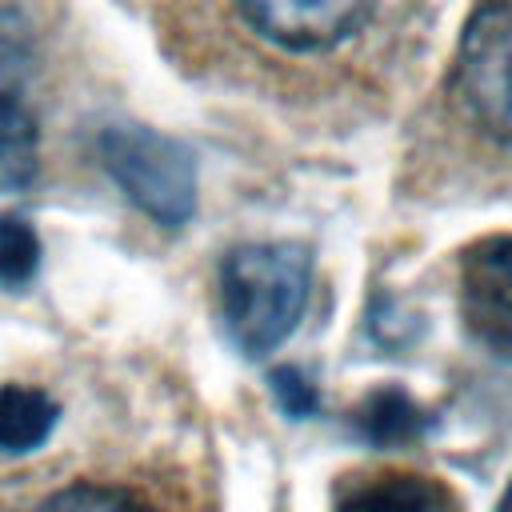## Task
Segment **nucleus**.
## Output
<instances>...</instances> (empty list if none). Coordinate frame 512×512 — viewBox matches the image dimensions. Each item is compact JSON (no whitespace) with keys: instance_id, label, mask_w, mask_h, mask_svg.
<instances>
[{"instance_id":"f257e3e1","label":"nucleus","mask_w":512,"mask_h":512,"mask_svg":"<svg viewBox=\"0 0 512 512\" xmlns=\"http://www.w3.org/2000/svg\"><path fill=\"white\" fill-rule=\"evenodd\" d=\"M312 256L288 240L240 244L220 264V308L240 352L264 356L284 344L308 304Z\"/></svg>"},{"instance_id":"f03ea898","label":"nucleus","mask_w":512,"mask_h":512,"mask_svg":"<svg viewBox=\"0 0 512 512\" xmlns=\"http://www.w3.org/2000/svg\"><path fill=\"white\" fill-rule=\"evenodd\" d=\"M100 160L120 192L164 228H180L196 208L192 152L144 124H112L100 132Z\"/></svg>"},{"instance_id":"7ed1b4c3","label":"nucleus","mask_w":512,"mask_h":512,"mask_svg":"<svg viewBox=\"0 0 512 512\" xmlns=\"http://www.w3.org/2000/svg\"><path fill=\"white\" fill-rule=\"evenodd\" d=\"M456 88L472 120L512 148V0H492L464 28Z\"/></svg>"},{"instance_id":"20e7f679","label":"nucleus","mask_w":512,"mask_h":512,"mask_svg":"<svg viewBox=\"0 0 512 512\" xmlns=\"http://www.w3.org/2000/svg\"><path fill=\"white\" fill-rule=\"evenodd\" d=\"M32 36L16 12H0V192H20L36 176V112H32Z\"/></svg>"},{"instance_id":"39448f33","label":"nucleus","mask_w":512,"mask_h":512,"mask_svg":"<svg viewBox=\"0 0 512 512\" xmlns=\"http://www.w3.org/2000/svg\"><path fill=\"white\" fill-rule=\"evenodd\" d=\"M244 20L272 44L316 52L364 24L376 0H236Z\"/></svg>"},{"instance_id":"423d86ee","label":"nucleus","mask_w":512,"mask_h":512,"mask_svg":"<svg viewBox=\"0 0 512 512\" xmlns=\"http://www.w3.org/2000/svg\"><path fill=\"white\" fill-rule=\"evenodd\" d=\"M464 312L488 340H512V236H488L464 256Z\"/></svg>"},{"instance_id":"0eeeda50","label":"nucleus","mask_w":512,"mask_h":512,"mask_svg":"<svg viewBox=\"0 0 512 512\" xmlns=\"http://www.w3.org/2000/svg\"><path fill=\"white\" fill-rule=\"evenodd\" d=\"M336 512H460V500L448 484L416 472H380L356 480Z\"/></svg>"},{"instance_id":"6e6552de","label":"nucleus","mask_w":512,"mask_h":512,"mask_svg":"<svg viewBox=\"0 0 512 512\" xmlns=\"http://www.w3.org/2000/svg\"><path fill=\"white\" fill-rule=\"evenodd\" d=\"M56 416L60 408L48 392L28 384H4L0 388V452L4 456L36 452L52 436Z\"/></svg>"},{"instance_id":"1a4fd4ad","label":"nucleus","mask_w":512,"mask_h":512,"mask_svg":"<svg viewBox=\"0 0 512 512\" xmlns=\"http://www.w3.org/2000/svg\"><path fill=\"white\" fill-rule=\"evenodd\" d=\"M356 428L368 444L376 448H392V444H408V440H420L424 428H428V416L424 408L400 392V388H380L372 392L360 408H356Z\"/></svg>"},{"instance_id":"9d476101","label":"nucleus","mask_w":512,"mask_h":512,"mask_svg":"<svg viewBox=\"0 0 512 512\" xmlns=\"http://www.w3.org/2000/svg\"><path fill=\"white\" fill-rule=\"evenodd\" d=\"M40 268V240L28 220L0 216V284L24 288Z\"/></svg>"},{"instance_id":"9b49d317","label":"nucleus","mask_w":512,"mask_h":512,"mask_svg":"<svg viewBox=\"0 0 512 512\" xmlns=\"http://www.w3.org/2000/svg\"><path fill=\"white\" fill-rule=\"evenodd\" d=\"M36 512H156L144 500L120 492V488H104V484H72L56 496H48Z\"/></svg>"},{"instance_id":"f8f14e48","label":"nucleus","mask_w":512,"mask_h":512,"mask_svg":"<svg viewBox=\"0 0 512 512\" xmlns=\"http://www.w3.org/2000/svg\"><path fill=\"white\" fill-rule=\"evenodd\" d=\"M268 384H272V392H276V404H280L288 416H296V420H304V416H312V412L320 408V392H316V384H312L300 368H276V372L268 376Z\"/></svg>"},{"instance_id":"ddd939ff","label":"nucleus","mask_w":512,"mask_h":512,"mask_svg":"<svg viewBox=\"0 0 512 512\" xmlns=\"http://www.w3.org/2000/svg\"><path fill=\"white\" fill-rule=\"evenodd\" d=\"M496 512H512V484H508V492H504V500H500V508Z\"/></svg>"}]
</instances>
